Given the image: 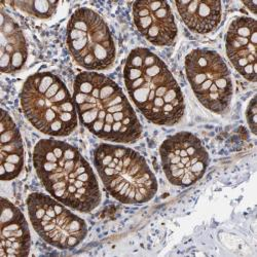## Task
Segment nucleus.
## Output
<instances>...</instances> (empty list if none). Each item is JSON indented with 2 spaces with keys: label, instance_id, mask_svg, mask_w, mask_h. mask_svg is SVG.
I'll use <instances>...</instances> for the list:
<instances>
[{
  "label": "nucleus",
  "instance_id": "obj_12",
  "mask_svg": "<svg viewBox=\"0 0 257 257\" xmlns=\"http://www.w3.org/2000/svg\"><path fill=\"white\" fill-rule=\"evenodd\" d=\"M0 68L6 74H16L26 65L28 46L25 35L16 21L0 10Z\"/></svg>",
  "mask_w": 257,
  "mask_h": 257
},
{
  "label": "nucleus",
  "instance_id": "obj_18",
  "mask_svg": "<svg viewBox=\"0 0 257 257\" xmlns=\"http://www.w3.org/2000/svg\"><path fill=\"white\" fill-rule=\"evenodd\" d=\"M243 5L251 12L255 15L256 13V2H244Z\"/></svg>",
  "mask_w": 257,
  "mask_h": 257
},
{
  "label": "nucleus",
  "instance_id": "obj_8",
  "mask_svg": "<svg viewBox=\"0 0 257 257\" xmlns=\"http://www.w3.org/2000/svg\"><path fill=\"white\" fill-rule=\"evenodd\" d=\"M27 208L34 230L58 249H72L87 237L85 221L55 198L33 192L27 198Z\"/></svg>",
  "mask_w": 257,
  "mask_h": 257
},
{
  "label": "nucleus",
  "instance_id": "obj_4",
  "mask_svg": "<svg viewBox=\"0 0 257 257\" xmlns=\"http://www.w3.org/2000/svg\"><path fill=\"white\" fill-rule=\"evenodd\" d=\"M20 101L26 118L42 134L65 137L77 126L73 97L65 83L51 72L30 75L21 90Z\"/></svg>",
  "mask_w": 257,
  "mask_h": 257
},
{
  "label": "nucleus",
  "instance_id": "obj_10",
  "mask_svg": "<svg viewBox=\"0 0 257 257\" xmlns=\"http://www.w3.org/2000/svg\"><path fill=\"white\" fill-rule=\"evenodd\" d=\"M132 11L135 26L146 40L158 47L174 45L178 29L168 3L136 2Z\"/></svg>",
  "mask_w": 257,
  "mask_h": 257
},
{
  "label": "nucleus",
  "instance_id": "obj_14",
  "mask_svg": "<svg viewBox=\"0 0 257 257\" xmlns=\"http://www.w3.org/2000/svg\"><path fill=\"white\" fill-rule=\"evenodd\" d=\"M0 158V176L3 181H11L22 172L25 158L22 136L14 119L5 109L2 116Z\"/></svg>",
  "mask_w": 257,
  "mask_h": 257
},
{
  "label": "nucleus",
  "instance_id": "obj_9",
  "mask_svg": "<svg viewBox=\"0 0 257 257\" xmlns=\"http://www.w3.org/2000/svg\"><path fill=\"white\" fill-rule=\"evenodd\" d=\"M164 173L173 185L188 187L199 181L209 165V155L201 140L189 132L168 137L160 147Z\"/></svg>",
  "mask_w": 257,
  "mask_h": 257
},
{
  "label": "nucleus",
  "instance_id": "obj_11",
  "mask_svg": "<svg viewBox=\"0 0 257 257\" xmlns=\"http://www.w3.org/2000/svg\"><path fill=\"white\" fill-rule=\"evenodd\" d=\"M256 21L238 17L230 23L225 36V51L233 68L251 82L256 80Z\"/></svg>",
  "mask_w": 257,
  "mask_h": 257
},
{
  "label": "nucleus",
  "instance_id": "obj_16",
  "mask_svg": "<svg viewBox=\"0 0 257 257\" xmlns=\"http://www.w3.org/2000/svg\"><path fill=\"white\" fill-rule=\"evenodd\" d=\"M7 4L32 18L40 20L52 18L59 7L58 2H48V0H16Z\"/></svg>",
  "mask_w": 257,
  "mask_h": 257
},
{
  "label": "nucleus",
  "instance_id": "obj_3",
  "mask_svg": "<svg viewBox=\"0 0 257 257\" xmlns=\"http://www.w3.org/2000/svg\"><path fill=\"white\" fill-rule=\"evenodd\" d=\"M123 80L128 96L144 117L158 125L171 126L184 115V97L164 61L144 48L127 56Z\"/></svg>",
  "mask_w": 257,
  "mask_h": 257
},
{
  "label": "nucleus",
  "instance_id": "obj_5",
  "mask_svg": "<svg viewBox=\"0 0 257 257\" xmlns=\"http://www.w3.org/2000/svg\"><path fill=\"white\" fill-rule=\"evenodd\" d=\"M94 164L106 190L127 205L147 203L158 192V181L145 159L117 144H100L94 152Z\"/></svg>",
  "mask_w": 257,
  "mask_h": 257
},
{
  "label": "nucleus",
  "instance_id": "obj_17",
  "mask_svg": "<svg viewBox=\"0 0 257 257\" xmlns=\"http://www.w3.org/2000/svg\"><path fill=\"white\" fill-rule=\"evenodd\" d=\"M246 116H247V121L248 124L251 128V131L253 134H256V99L255 97L252 98V100L250 101L248 108H247V112H246Z\"/></svg>",
  "mask_w": 257,
  "mask_h": 257
},
{
  "label": "nucleus",
  "instance_id": "obj_1",
  "mask_svg": "<svg viewBox=\"0 0 257 257\" xmlns=\"http://www.w3.org/2000/svg\"><path fill=\"white\" fill-rule=\"evenodd\" d=\"M73 100L83 126L100 139L131 144L142 135V125L122 90L104 74L79 73L73 84Z\"/></svg>",
  "mask_w": 257,
  "mask_h": 257
},
{
  "label": "nucleus",
  "instance_id": "obj_15",
  "mask_svg": "<svg viewBox=\"0 0 257 257\" xmlns=\"http://www.w3.org/2000/svg\"><path fill=\"white\" fill-rule=\"evenodd\" d=\"M177 12L186 27L198 34H208L221 22L222 4L209 0L176 2Z\"/></svg>",
  "mask_w": 257,
  "mask_h": 257
},
{
  "label": "nucleus",
  "instance_id": "obj_7",
  "mask_svg": "<svg viewBox=\"0 0 257 257\" xmlns=\"http://www.w3.org/2000/svg\"><path fill=\"white\" fill-rule=\"evenodd\" d=\"M185 72L192 92L206 109L221 115L228 112L232 79L218 53L208 49L191 51L185 58Z\"/></svg>",
  "mask_w": 257,
  "mask_h": 257
},
{
  "label": "nucleus",
  "instance_id": "obj_6",
  "mask_svg": "<svg viewBox=\"0 0 257 257\" xmlns=\"http://www.w3.org/2000/svg\"><path fill=\"white\" fill-rule=\"evenodd\" d=\"M66 42L77 65L90 71L110 69L116 58L114 40L104 19L89 8H80L70 17Z\"/></svg>",
  "mask_w": 257,
  "mask_h": 257
},
{
  "label": "nucleus",
  "instance_id": "obj_13",
  "mask_svg": "<svg viewBox=\"0 0 257 257\" xmlns=\"http://www.w3.org/2000/svg\"><path fill=\"white\" fill-rule=\"evenodd\" d=\"M2 212V257L29 255L31 235L24 214L12 202L3 198Z\"/></svg>",
  "mask_w": 257,
  "mask_h": 257
},
{
  "label": "nucleus",
  "instance_id": "obj_2",
  "mask_svg": "<svg viewBox=\"0 0 257 257\" xmlns=\"http://www.w3.org/2000/svg\"><path fill=\"white\" fill-rule=\"evenodd\" d=\"M33 164L47 191L66 207L89 213L100 205L101 191L94 171L74 146L42 139L34 147Z\"/></svg>",
  "mask_w": 257,
  "mask_h": 257
}]
</instances>
